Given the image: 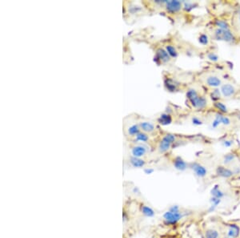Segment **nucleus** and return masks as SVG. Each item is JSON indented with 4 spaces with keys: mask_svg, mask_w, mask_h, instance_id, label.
<instances>
[{
    "mask_svg": "<svg viewBox=\"0 0 240 238\" xmlns=\"http://www.w3.org/2000/svg\"><path fill=\"white\" fill-rule=\"evenodd\" d=\"M187 99L192 108L203 111L208 107V99L196 89L190 88L187 92Z\"/></svg>",
    "mask_w": 240,
    "mask_h": 238,
    "instance_id": "f257e3e1",
    "label": "nucleus"
},
{
    "mask_svg": "<svg viewBox=\"0 0 240 238\" xmlns=\"http://www.w3.org/2000/svg\"><path fill=\"white\" fill-rule=\"evenodd\" d=\"M212 37L216 40L224 41V42L232 43L235 41V36L231 30H223L214 28L213 30Z\"/></svg>",
    "mask_w": 240,
    "mask_h": 238,
    "instance_id": "f03ea898",
    "label": "nucleus"
},
{
    "mask_svg": "<svg viewBox=\"0 0 240 238\" xmlns=\"http://www.w3.org/2000/svg\"><path fill=\"white\" fill-rule=\"evenodd\" d=\"M176 136L173 134H166L162 138L159 144V151L161 153H165L171 148L172 144L175 142Z\"/></svg>",
    "mask_w": 240,
    "mask_h": 238,
    "instance_id": "7ed1b4c3",
    "label": "nucleus"
},
{
    "mask_svg": "<svg viewBox=\"0 0 240 238\" xmlns=\"http://www.w3.org/2000/svg\"><path fill=\"white\" fill-rule=\"evenodd\" d=\"M232 124V120L227 115L222 114V113L217 112L214 115V119L212 121V127H218V126H231Z\"/></svg>",
    "mask_w": 240,
    "mask_h": 238,
    "instance_id": "20e7f679",
    "label": "nucleus"
},
{
    "mask_svg": "<svg viewBox=\"0 0 240 238\" xmlns=\"http://www.w3.org/2000/svg\"><path fill=\"white\" fill-rule=\"evenodd\" d=\"M203 82L207 85V87H211V88H218V87H221L223 84L222 82V79L215 74H208L203 78Z\"/></svg>",
    "mask_w": 240,
    "mask_h": 238,
    "instance_id": "39448f33",
    "label": "nucleus"
},
{
    "mask_svg": "<svg viewBox=\"0 0 240 238\" xmlns=\"http://www.w3.org/2000/svg\"><path fill=\"white\" fill-rule=\"evenodd\" d=\"M220 92H221L223 97L229 99L236 96L237 92H238V89L232 83H226L222 84V86L220 87Z\"/></svg>",
    "mask_w": 240,
    "mask_h": 238,
    "instance_id": "423d86ee",
    "label": "nucleus"
},
{
    "mask_svg": "<svg viewBox=\"0 0 240 238\" xmlns=\"http://www.w3.org/2000/svg\"><path fill=\"white\" fill-rule=\"evenodd\" d=\"M182 213L180 212H172L170 211L165 212V214L163 215V218H164L165 221L168 225H175L179 221V220L182 218Z\"/></svg>",
    "mask_w": 240,
    "mask_h": 238,
    "instance_id": "0eeeda50",
    "label": "nucleus"
},
{
    "mask_svg": "<svg viewBox=\"0 0 240 238\" xmlns=\"http://www.w3.org/2000/svg\"><path fill=\"white\" fill-rule=\"evenodd\" d=\"M183 8V4L179 1H168L166 3V10L168 13H179Z\"/></svg>",
    "mask_w": 240,
    "mask_h": 238,
    "instance_id": "6e6552de",
    "label": "nucleus"
},
{
    "mask_svg": "<svg viewBox=\"0 0 240 238\" xmlns=\"http://www.w3.org/2000/svg\"><path fill=\"white\" fill-rule=\"evenodd\" d=\"M191 169L194 171L195 175L200 178L205 177L207 174V170L205 167L202 165V164H199V163H194L191 164L190 166Z\"/></svg>",
    "mask_w": 240,
    "mask_h": 238,
    "instance_id": "1a4fd4ad",
    "label": "nucleus"
},
{
    "mask_svg": "<svg viewBox=\"0 0 240 238\" xmlns=\"http://www.w3.org/2000/svg\"><path fill=\"white\" fill-rule=\"evenodd\" d=\"M216 174L219 177L228 179V178L232 177L235 172H233L232 170L226 168L224 166H218V168H216Z\"/></svg>",
    "mask_w": 240,
    "mask_h": 238,
    "instance_id": "9d476101",
    "label": "nucleus"
},
{
    "mask_svg": "<svg viewBox=\"0 0 240 238\" xmlns=\"http://www.w3.org/2000/svg\"><path fill=\"white\" fill-rule=\"evenodd\" d=\"M140 129L142 130V132H145L146 134H153L155 131H156V127H155V124H152L151 122L148 121H142L139 124Z\"/></svg>",
    "mask_w": 240,
    "mask_h": 238,
    "instance_id": "9b49d317",
    "label": "nucleus"
},
{
    "mask_svg": "<svg viewBox=\"0 0 240 238\" xmlns=\"http://www.w3.org/2000/svg\"><path fill=\"white\" fill-rule=\"evenodd\" d=\"M131 152H132V155H133L134 157L140 158V157L144 156L146 155V152H147V148H146L145 145L139 144V145H135V147L132 148Z\"/></svg>",
    "mask_w": 240,
    "mask_h": 238,
    "instance_id": "f8f14e48",
    "label": "nucleus"
},
{
    "mask_svg": "<svg viewBox=\"0 0 240 238\" xmlns=\"http://www.w3.org/2000/svg\"><path fill=\"white\" fill-rule=\"evenodd\" d=\"M156 59L158 61H160L161 63H167L170 60V56L168 55L166 49L163 48H159L156 51Z\"/></svg>",
    "mask_w": 240,
    "mask_h": 238,
    "instance_id": "ddd939ff",
    "label": "nucleus"
},
{
    "mask_svg": "<svg viewBox=\"0 0 240 238\" xmlns=\"http://www.w3.org/2000/svg\"><path fill=\"white\" fill-rule=\"evenodd\" d=\"M173 164L175 168L176 169L179 170V171H184V170L187 169V162L180 156L175 157V160H174Z\"/></svg>",
    "mask_w": 240,
    "mask_h": 238,
    "instance_id": "4468645a",
    "label": "nucleus"
},
{
    "mask_svg": "<svg viewBox=\"0 0 240 238\" xmlns=\"http://www.w3.org/2000/svg\"><path fill=\"white\" fill-rule=\"evenodd\" d=\"M165 85H166V87H167L168 90L170 91V92H176L179 89L180 83L176 81L175 79L168 78L165 81Z\"/></svg>",
    "mask_w": 240,
    "mask_h": 238,
    "instance_id": "2eb2a0df",
    "label": "nucleus"
},
{
    "mask_svg": "<svg viewBox=\"0 0 240 238\" xmlns=\"http://www.w3.org/2000/svg\"><path fill=\"white\" fill-rule=\"evenodd\" d=\"M228 236L231 238H237L240 234V227L236 224H231L229 225Z\"/></svg>",
    "mask_w": 240,
    "mask_h": 238,
    "instance_id": "dca6fc26",
    "label": "nucleus"
},
{
    "mask_svg": "<svg viewBox=\"0 0 240 238\" xmlns=\"http://www.w3.org/2000/svg\"><path fill=\"white\" fill-rule=\"evenodd\" d=\"M213 104H214V107L218 111V112L222 113V114L224 115H227L229 113V109H228L227 106L226 105L225 103H223L221 100L214 102Z\"/></svg>",
    "mask_w": 240,
    "mask_h": 238,
    "instance_id": "f3484780",
    "label": "nucleus"
},
{
    "mask_svg": "<svg viewBox=\"0 0 240 238\" xmlns=\"http://www.w3.org/2000/svg\"><path fill=\"white\" fill-rule=\"evenodd\" d=\"M214 28H218V29L223 30H231V27L230 24L228 23L227 20L222 19H215L214 22Z\"/></svg>",
    "mask_w": 240,
    "mask_h": 238,
    "instance_id": "a211bd4d",
    "label": "nucleus"
},
{
    "mask_svg": "<svg viewBox=\"0 0 240 238\" xmlns=\"http://www.w3.org/2000/svg\"><path fill=\"white\" fill-rule=\"evenodd\" d=\"M131 164L135 168H142L146 164V162L142 159L133 156L131 158Z\"/></svg>",
    "mask_w": 240,
    "mask_h": 238,
    "instance_id": "6ab92c4d",
    "label": "nucleus"
},
{
    "mask_svg": "<svg viewBox=\"0 0 240 238\" xmlns=\"http://www.w3.org/2000/svg\"><path fill=\"white\" fill-rule=\"evenodd\" d=\"M159 122L163 125H167L172 122V117L167 113H163L159 118Z\"/></svg>",
    "mask_w": 240,
    "mask_h": 238,
    "instance_id": "aec40b11",
    "label": "nucleus"
},
{
    "mask_svg": "<svg viewBox=\"0 0 240 238\" xmlns=\"http://www.w3.org/2000/svg\"><path fill=\"white\" fill-rule=\"evenodd\" d=\"M165 49H166V51L167 52L168 55L170 56V58H176L178 56V55H179L177 48L174 46V45L167 44Z\"/></svg>",
    "mask_w": 240,
    "mask_h": 238,
    "instance_id": "412c9836",
    "label": "nucleus"
},
{
    "mask_svg": "<svg viewBox=\"0 0 240 238\" xmlns=\"http://www.w3.org/2000/svg\"><path fill=\"white\" fill-rule=\"evenodd\" d=\"M140 127H139V124H133L127 129L128 135L131 136H135L140 132Z\"/></svg>",
    "mask_w": 240,
    "mask_h": 238,
    "instance_id": "4be33fe9",
    "label": "nucleus"
},
{
    "mask_svg": "<svg viewBox=\"0 0 240 238\" xmlns=\"http://www.w3.org/2000/svg\"><path fill=\"white\" fill-rule=\"evenodd\" d=\"M141 212H142V214L145 215L147 217H152L155 215V212L152 209H151L150 207L146 206V205H142L141 206Z\"/></svg>",
    "mask_w": 240,
    "mask_h": 238,
    "instance_id": "5701e85b",
    "label": "nucleus"
},
{
    "mask_svg": "<svg viewBox=\"0 0 240 238\" xmlns=\"http://www.w3.org/2000/svg\"><path fill=\"white\" fill-rule=\"evenodd\" d=\"M135 137L136 141H139V142H142V143H146L147 141H149L150 140L149 135L145 132H142V131H140V132H139L137 136H135Z\"/></svg>",
    "mask_w": 240,
    "mask_h": 238,
    "instance_id": "b1692460",
    "label": "nucleus"
},
{
    "mask_svg": "<svg viewBox=\"0 0 240 238\" xmlns=\"http://www.w3.org/2000/svg\"><path fill=\"white\" fill-rule=\"evenodd\" d=\"M221 92H220V90H218V88L213 89L211 92V93H210V97H211V99H212V100H214V102L219 101L220 99H221Z\"/></svg>",
    "mask_w": 240,
    "mask_h": 238,
    "instance_id": "393cba45",
    "label": "nucleus"
},
{
    "mask_svg": "<svg viewBox=\"0 0 240 238\" xmlns=\"http://www.w3.org/2000/svg\"><path fill=\"white\" fill-rule=\"evenodd\" d=\"M211 193L214 197L218 198V199H221V198H223L224 196V193L220 190L219 188H218V185H215V186L211 189Z\"/></svg>",
    "mask_w": 240,
    "mask_h": 238,
    "instance_id": "a878e982",
    "label": "nucleus"
},
{
    "mask_svg": "<svg viewBox=\"0 0 240 238\" xmlns=\"http://www.w3.org/2000/svg\"><path fill=\"white\" fill-rule=\"evenodd\" d=\"M198 39H199V43H201L202 45H204V46H207L210 43V38L207 34H200Z\"/></svg>",
    "mask_w": 240,
    "mask_h": 238,
    "instance_id": "bb28decb",
    "label": "nucleus"
},
{
    "mask_svg": "<svg viewBox=\"0 0 240 238\" xmlns=\"http://www.w3.org/2000/svg\"><path fill=\"white\" fill-rule=\"evenodd\" d=\"M219 234L215 229H207L205 232V238H218Z\"/></svg>",
    "mask_w": 240,
    "mask_h": 238,
    "instance_id": "cd10ccee",
    "label": "nucleus"
},
{
    "mask_svg": "<svg viewBox=\"0 0 240 238\" xmlns=\"http://www.w3.org/2000/svg\"><path fill=\"white\" fill-rule=\"evenodd\" d=\"M207 59L213 63H216V62H218L219 60V56L215 52H209L207 55Z\"/></svg>",
    "mask_w": 240,
    "mask_h": 238,
    "instance_id": "c85d7f7f",
    "label": "nucleus"
},
{
    "mask_svg": "<svg viewBox=\"0 0 240 238\" xmlns=\"http://www.w3.org/2000/svg\"><path fill=\"white\" fill-rule=\"evenodd\" d=\"M235 155L233 153H228L224 156L223 158V163L225 164H229L231 162L235 161Z\"/></svg>",
    "mask_w": 240,
    "mask_h": 238,
    "instance_id": "c756f323",
    "label": "nucleus"
},
{
    "mask_svg": "<svg viewBox=\"0 0 240 238\" xmlns=\"http://www.w3.org/2000/svg\"><path fill=\"white\" fill-rule=\"evenodd\" d=\"M211 208H210V209H209V211H210V212L214 210V209H215L216 207H217V205H218V204L221 202V199H218V198H216V197H214V196H213V197L211 198Z\"/></svg>",
    "mask_w": 240,
    "mask_h": 238,
    "instance_id": "7c9ffc66",
    "label": "nucleus"
},
{
    "mask_svg": "<svg viewBox=\"0 0 240 238\" xmlns=\"http://www.w3.org/2000/svg\"><path fill=\"white\" fill-rule=\"evenodd\" d=\"M191 122L192 124H194V125H202L203 123L202 119L198 117V116H193V117L191 118Z\"/></svg>",
    "mask_w": 240,
    "mask_h": 238,
    "instance_id": "2f4dec72",
    "label": "nucleus"
},
{
    "mask_svg": "<svg viewBox=\"0 0 240 238\" xmlns=\"http://www.w3.org/2000/svg\"><path fill=\"white\" fill-rule=\"evenodd\" d=\"M170 212H179V207L176 206V205H175V206L171 207V208H170Z\"/></svg>",
    "mask_w": 240,
    "mask_h": 238,
    "instance_id": "473e14b6",
    "label": "nucleus"
},
{
    "mask_svg": "<svg viewBox=\"0 0 240 238\" xmlns=\"http://www.w3.org/2000/svg\"><path fill=\"white\" fill-rule=\"evenodd\" d=\"M145 172H146L147 174H149V173H151V172H153V170L152 169H146L145 170Z\"/></svg>",
    "mask_w": 240,
    "mask_h": 238,
    "instance_id": "72a5a7b5",
    "label": "nucleus"
},
{
    "mask_svg": "<svg viewBox=\"0 0 240 238\" xmlns=\"http://www.w3.org/2000/svg\"><path fill=\"white\" fill-rule=\"evenodd\" d=\"M238 22H239V25H240V13H239V15H238Z\"/></svg>",
    "mask_w": 240,
    "mask_h": 238,
    "instance_id": "f704fd0d",
    "label": "nucleus"
},
{
    "mask_svg": "<svg viewBox=\"0 0 240 238\" xmlns=\"http://www.w3.org/2000/svg\"><path fill=\"white\" fill-rule=\"evenodd\" d=\"M169 238H175V237H174V236H170V237H169Z\"/></svg>",
    "mask_w": 240,
    "mask_h": 238,
    "instance_id": "c9c22d12",
    "label": "nucleus"
},
{
    "mask_svg": "<svg viewBox=\"0 0 240 238\" xmlns=\"http://www.w3.org/2000/svg\"><path fill=\"white\" fill-rule=\"evenodd\" d=\"M230 238H231V237H230Z\"/></svg>",
    "mask_w": 240,
    "mask_h": 238,
    "instance_id": "e433bc0d",
    "label": "nucleus"
}]
</instances>
